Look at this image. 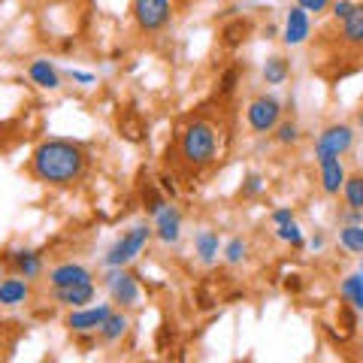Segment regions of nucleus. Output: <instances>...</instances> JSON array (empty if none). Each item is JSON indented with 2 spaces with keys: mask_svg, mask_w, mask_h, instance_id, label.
I'll use <instances>...</instances> for the list:
<instances>
[{
  "mask_svg": "<svg viewBox=\"0 0 363 363\" xmlns=\"http://www.w3.org/2000/svg\"><path fill=\"white\" fill-rule=\"evenodd\" d=\"M312 248H315V252H318V248H324V236H315V240H312Z\"/></svg>",
  "mask_w": 363,
  "mask_h": 363,
  "instance_id": "c9c22d12",
  "label": "nucleus"
},
{
  "mask_svg": "<svg viewBox=\"0 0 363 363\" xmlns=\"http://www.w3.org/2000/svg\"><path fill=\"white\" fill-rule=\"evenodd\" d=\"M28 76L33 85H40L43 91H58L61 88V73L49 58H33L28 67Z\"/></svg>",
  "mask_w": 363,
  "mask_h": 363,
  "instance_id": "4468645a",
  "label": "nucleus"
},
{
  "mask_svg": "<svg viewBox=\"0 0 363 363\" xmlns=\"http://www.w3.org/2000/svg\"><path fill=\"white\" fill-rule=\"evenodd\" d=\"M164 206H167V194L161 191V185H152V182H149V185L143 188V209L149 215H157Z\"/></svg>",
  "mask_w": 363,
  "mask_h": 363,
  "instance_id": "5701e85b",
  "label": "nucleus"
},
{
  "mask_svg": "<svg viewBox=\"0 0 363 363\" xmlns=\"http://www.w3.org/2000/svg\"><path fill=\"white\" fill-rule=\"evenodd\" d=\"M357 124H360V130H363V109L357 112Z\"/></svg>",
  "mask_w": 363,
  "mask_h": 363,
  "instance_id": "e433bc0d",
  "label": "nucleus"
},
{
  "mask_svg": "<svg viewBox=\"0 0 363 363\" xmlns=\"http://www.w3.org/2000/svg\"><path fill=\"white\" fill-rule=\"evenodd\" d=\"M155 236V227H149V224H136V227H130L128 233L121 236V240L116 242L106 252V257H104V264L109 267V269H116V267H128L130 260H136V255L145 248V242H149Z\"/></svg>",
  "mask_w": 363,
  "mask_h": 363,
  "instance_id": "7ed1b4c3",
  "label": "nucleus"
},
{
  "mask_svg": "<svg viewBox=\"0 0 363 363\" xmlns=\"http://www.w3.org/2000/svg\"><path fill=\"white\" fill-rule=\"evenodd\" d=\"M360 276H363V264H360Z\"/></svg>",
  "mask_w": 363,
  "mask_h": 363,
  "instance_id": "58836bf2",
  "label": "nucleus"
},
{
  "mask_svg": "<svg viewBox=\"0 0 363 363\" xmlns=\"http://www.w3.org/2000/svg\"><path fill=\"white\" fill-rule=\"evenodd\" d=\"M245 255H248V245H245L242 236H233V240L224 245V260L227 264H242Z\"/></svg>",
  "mask_w": 363,
  "mask_h": 363,
  "instance_id": "a878e982",
  "label": "nucleus"
},
{
  "mask_svg": "<svg viewBox=\"0 0 363 363\" xmlns=\"http://www.w3.org/2000/svg\"><path fill=\"white\" fill-rule=\"evenodd\" d=\"M112 306L100 303V306H79V309H70V315H67V330L73 333H97L100 327H104V321L109 318Z\"/></svg>",
  "mask_w": 363,
  "mask_h": 363,
  "instance_id": "6e6552de",
  "label": "nucleus"
},
{
  "mask_svg": "<svg viewBox=\"0 0 363 363\" xmlns=\"http://www.w3.org/2000/svg\"><path fill=\"white\" fill-rule=\"evenodd\" d=\"M297 6H303L306 13H324L330 6V0H297Z\"/></svg>",
  "mask_w": 363,
  "mask_h": 363,
  "instance_id": "7c9ffc66",
  "label": "nucleus"
},
{
  "mask_svg": "<svg viewBox=\"0 0 363 363\" xmlns=\"http://www.w3.org/2000/svg\"><path fill=\"white\" fill-rule=\"evenodd\" d=\"M342 40L345 43H363V4L354 6V13L342 21Z\"/></svg>",
  "mask_w": 363,
  "mask_h": 363,
  "instance_id": "412c9836",
  "label": "nucleus"
},
{
  "mask_svg": "<svg viewBox=\"0 0 363 363\" xmlns=\"http://www.w3.org/2000/svg\"><path fill=\"white\" fill-rule=\"evenodd\" d=\"M354 145V130L348 124H330L318 133L315 140V161H324V157H342L345 152H351Z\"/></svg>",
  "mask_w": 363,
  "mask_h": 363,
  "instance_id": "39448f33",
  "label": "nucleus"
},
{
  "mask_svg": "<svg viewBox=\"0 0 363 363\" xmlns=\"http://www.w3.org/2000/svg\"><path fill=\"white\" fill-rule=\"evenodd\" d=\"M339 297L354 306L357 312H363V276L360 272H351V276L342 279V285H339Z\"/></svg>",
  "mask_w": 363,
  "mask_h": 363,
  "instance_id": "6ab92c4d",
  "label": "nucleus"
},
{
  "mask_svg": "<svg viewBox=\"0 0 363 363\" xmlns=\"http://www.w3.org/2000/svg\"><path fill=\"white\" fill-rule=\"evenodd\" d=\"M82 281H94V276H91L88 267L73 264V260L58 264V267L49 272V285L52 288H70V285H82Z\"/></svg>",
  "mask_w": 363,
  "mask_h": 363,
  "instance_id": "9b49d317",
  "label": "nucleus"
},
{
  "mask_svg": "<svg viewBox=\"0 0 363 363\" xmlns=\"http://www.w3.org/2000/svg\"><path fill=\"white\" fill-rule=\"evenodd\" d=\"M342 194L348 209H360L363 212V176H348L342 185Z\"/></svg>",
  "mask_w": 363,
  "mask_h": 363,
  "instance_id": "b1692460",
  "label": "nucleus"
},
{
  "mask_svg": "<svg viewBox=\"0 0 363 363\" xmlns=\"http://www.w3.org/2000/svg\"><path fill=\"white\" fill-rule=\"evenodd\" d=\"M94 281H82V285H70V288H55V303L67 306V309H79V306L94 303Z\"/></svg>",
  "mask_w": 363,
  "mask_h": 363,
  "instance_id": "2eb2a0df",
  "label": "nucleus"
},
{
  "mask_svg": "<svg viewBox=\"0 0 363 363\" xmlns=\"http://www.w3.org/2000/svg\"><path fill=\"white\" fill-rule=\"evenodd\" d=\"M30 300V281L25 276H9V279H0V306L6 309H16V306H25Z\"/></svg>",
  "mask_w": 363,
  "mask_h": 363,
  "instance_id": "9d476101",
  "label": "nucleus"
},
{
  "mask_svg": "<svg viewBox=\"0 0 363 363\" xmlns=\"http://www.w3.org/2000/svg\"><path fill=\"white\" fill-rule=\"evenodd\" d=\"M85 167H88L85 149L70 140H45L30 155L33 179L45 182V185H52V188L76 185V182L85 176Z\"/></svg>",
  "mask_w": 363,
  "mask_h": 363,
  "instance_id": "f257e3e1",
  "label": "nucleus"
},
{
  "mask_svg": "<svg viewBox=\"0 0 363 363\" xmlns=\"http://www.w3.org/2000/svg\"><path fill=\"white\" fill-rule=\"evenodd\" d=\"M194 252L197 257L203 260V264H215L218 260V252H221V240L215 230H200L194 236Z\"/></svg>",
  "mask_w": 363,
  "mask_h": 363,
  "instance_id": "f3484780",
  "label": "nucleus"
},
{
  "mask_svg": "<svg viewBox=\"0 0 363 363\" xmlns=\"http://www.w3.org/2000/svg\"><path fill=\"white\" fill-rule=\"evenodd\" d=\"M236 82H240V70L236 67H230V70H224V76H221V82H218V94H233V88H236Z\"/></svg>",
  "mask_w": 363,
  "mask_h": 363,
  "instance_id": "cd10ccee",
  "label": "nucleus"
},
{
  "mask_svg": "<svg viewBox=\"0 0 363 363\" xmlns=\"http://www.w3.org/2000/svg\"><path fill=\"white\" fill-rule=\"evenodd\" d=\"M354 6L357 4H351V0H336V4H333V18L336 21H345L351 13H354Z\"/></svg>",
  "mask_w": 363,
  "mask_h": 363,
  "instance_id": "c756f323",
  "label": "nucleus"
},
{
  "mask_svg": "<svg viewBox=\"0 0 363 363\" xmlns=\"http://www.w3.org/2000/svg\"><path fill=\"white\" fill-rule=\"evenodd\" d=\"M70 79H76V82H82V85H94V73H82V70H70Z\"/></svg>",
  "mask_w": 363,
  "mask_h": 363,
  "instance_id": "72a5a7b5",
  "label": "nucleus"
},
{
  "mask_svg": "<svg viewBox=\"0 0 363 363\" xmlns=\"http://www.w3.org/2000/svg\"><path fill=\"white\" fill-rule=\"evenodd\" d=\"M276 140L281 145H294L300 140V128L294 121H279V128H276Z\"/></svg>",
  "mask_w": 363,
  "mask_h": 363,
  "instance_id": "bb28decb",
  "label": "nucleus"
},
{
  "mask_svg": "<svg viewBox=\"0 0 363 363\" xmlns=\"http://www.w3.org/2000/svg\"><path fill=\"white\" fill-rule=\"evenodd\" d=\"M318 169H321V188H324V194H339L345 185V164H342V157H324V161H318Z\"/></svg>",
  "mask_w": 363,
  "mask_h": 363,
  "instance_id": "ddd939ff",
  "label": "nucleus"
},
{
  "mask_svg": "<svg viewBox=\"0 0 363 363\" xmlns=\"http://www.w3.org/2000/svg\"><path fill=\"white\" fill-rule=\"evenodd\" d=\"M288 221H294V209L281 206V209L272 212V224H288Z\"/></svg>",
  "mask_w": 363,
  "mask_h": 363,
  "instance_id": "2f4dec72",
  "label": "nucleus"
},
{
  "mask_svg": "<svg viewBox=\"0 0 363 363\" xmlns=\"http://www.w3.org/2000/svg\"><path fill=\"white\" fill-rule=\"evenodd\" d=\"M312 33V21H309V13H306L303 6H294L288 18H285V33H281V40H285L288 45H303L306 40H309Z\"/></svg>",
  "mask_w": 363,
  "mask_h": 363,
  "instance_id": "f8f14e48",
  "label": "nucleus"
},
{
  "mask_svg": "<svg viewBox=\"0 0 363 363\" xmlns=\"http://www.w3.org/2000/svg\"><path fill=\"white\" fill-rule=\"evenodd\" d=\"M128 327H130V321H128V315H124V312H116V309H112L109 312V318H106V321H104V327H100V339H104V342H118V339L124 336V333H128Z\"/></svg>",
  "mask_w": 363,
  "mask_h": 363,
  "instance_id": "a211bd4d",
  "label": "nucleus"
},
{
  "mask_svg": "<svg viewBox=\"0 0 363 363\" xmlns=\"http://www.w3.org/2000/svg\"><path fill=\"white\" fill-rule=\"evenodd\" d=\"M252 33V21L248 18H233L230 25H224L221 30V43L227 45V49H236V45H242L245 37Z\"/></svg>",
  "mask_w": 363,
  "mask_h": 363,
  "instance_id": "aec40b11",
  "label": "nucleus"
},
{
  "mask_svg": "<svg viewBox=\"0 0 363 363\" xmlns=\"http://www.w3.org/2000/svg\"><path fill=\"white\" fill-rule=\"evenodd\" d=\"M0 279H4V267H0Z\"/></svg>",
  "mask_w": 363,
  "mask_h": 363,
  "instance_id": "4c0bfd02",
  "label": "nucleus"
},
{
  "mask_svg": "<svg viewBox=\"0 0 363 363\" xmlns=\"http://www.w3.org/2000/svg\"><path fill=\"white\" fill-rule=\"evenodd\" d=\"M179 152L182 161L191 167H206L218 155V133L209 121H191L179 136Z\"/></svg>",
  "mask_w": 363,
  "mask_h": 363,
  "instance_id": "f03ea898",
  "label": "nucleus"
},
{
  "mask_svg": "<svg viewBox=\"0 0 363 363\" xmlns=\"http://www.w3.org/2000/svg\"><path fill=\"white\" fill-rule=\"evenodd\" d=\"M260 188H264V179H260L257 173H248L245 182H242V188H240V194L242 197H255V194H260Z\"/></svg>",
  "mask_w": 363,
  "mask_h": 363,
  "instance_id": "c85d7f7f",
  "label": "nucleus"
},
{
  "mask_svg": "<svg viewBox=\"0 0 363 363\" xmlns=\"http://www.w3.org/2000/svg\"><path fill=\"white\" fill-rule=\"evenodd\" d=\"M155 236L161 242H167V245H173V242H179V236H182V212L176 209V206H167L155 215Z\"/></svg>",
  "mask_w": 363,
  "mask_h": 363,
  "instance_id": "1a4fd4ad",
  "label": "nucleus"
},
{
  "mask_svg": "<svg viewBox=\"0 0 363 363\" xmlns=\"http://www.w3.org/2000/svg\"><path fill=\"white\" fill-rule=\"evenodd\" d=\"M173 18V0H133V21L145 33H157Z\"/></svg>",
  "mask_w": 363,
  "mask_h": 363,
  "instance_id": "20e7f679",
  "label": "nucleus"
},
{
  "mask_svg": "<svg viewBox=\"0 0 363 363\" xmlns=\"http://www.w3.org/2000/svg\"><path fill=\"white\" fill-rule=\"evenodd\" d=\"M285 288H288V291H300V276H288Z\"/></svg>",
  "mask_w": 363,
  "mask_h": 363,
  "instance_id": "f704fd0d",
  "label": "nucleus"
},
{
  "mask_svg": "<svg viewBox=\"0 0 363 363\" xmlns=\"http://www.w3.org/2000/svg\"><path fill=\"white\" fill-rule=\"evenodd\" d=\"M288 76H291V64H288L285 58H279V55L264 64V79H267V85H281Z\"/></svg>",
  "mask_w": 363,
  "mask_h": 363,
  "instance_id": "4be33fe9",
  "label": "nucleus"
},
{
  "mask_svg": "<svg viewBox=\"0 0 363 363\" xmlns=\"http://www.w3.org/2000/svg\"><path fill=\"white\" fill-rule=\"evenodd\" d=\"M245 118H248V128H252L255 133H272L281 121V104L269 94H260L248 104Z\"/></svg>",
  "mask_w": 363,
  "mask_h": 363,
  "instance_id": "423d86ee",
  "label": "nucleus"
},
{
  "mask_svg": "<svg viewBox=\"0 0 363 363\" xmlns=\"http://www.w3.org/2000/svg\"><path fill=\"white\" fill-rule=\"evenodd\" d=\"M106 291L116 306L121 309H130V306L140 303V285H136V276H130L124 267H116L106 276Z\"/></svg>",
  "mask_w": 363,
  "mask_h": 363,
  "instance_id": "0eeeda50",
  "label": "nucleus"
},
{
  "mask_svg": "<svg viewBox=\"0 0 363 363\" xmlns=\"http://www.w3.org/2000/svg\"><path fill=\"white\" fill-rule=\"evenodd\" d=\"M157 185H161V191L167 197H176V182H173V176H161L157 179Z\"/></svg>",
  "mask_w": 363,
  "mask_h": 363,
  "instance_id": "473e14b6",
  "label": "nucleus"
},
{
  "mask_svg": "<svg viewBox=\"0 0 363 363\" xmlns=\"http://www.w3.org/2000/svg\"><path fill=\"white\" fill-rule=\"evenodd\" d=\"M276 236L281 242H288V245H294V248H303V230L297 227V221H288V224H276Z\"/></svg>",
  "mask_w": 363,
  "mask_h": 363,
  "instance_id": "393cba45",
  "label": "nucleus"
},
{
  "mask_svg": "<svg viewBox=\"0 0 363 363\" xmlns=\"http://www.w3.org/2000/svg\"><path fill=\"white\" fill-rule=\"evenodd\" d=\"M6 264H13L18 276H25L28 281H33L43 272V255L30 252V248H21V252H6Z\"/></svg>",
  "mask_w": 363,
  "mask_h": 363,
  "instance_id": "dca6fc26",
  "label": "nucleus"
}]
</instances>
